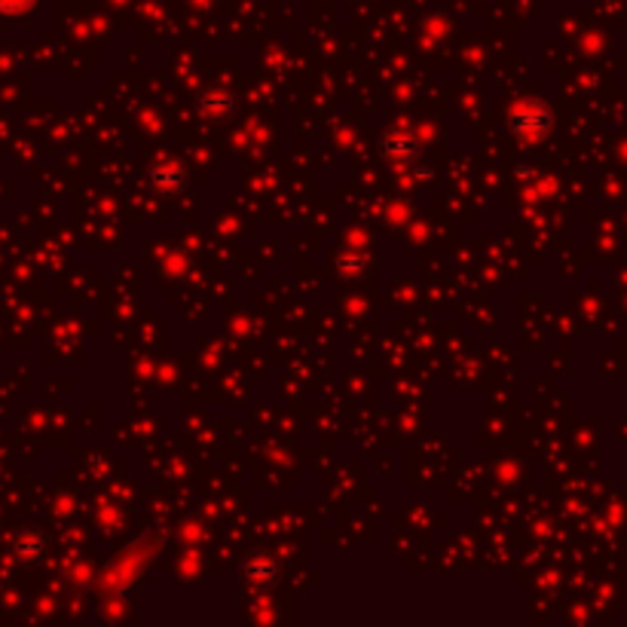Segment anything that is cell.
<instances>
[{
	"label": "cell",
	"mask_w": 627,
	"mask_h": 627,
	"mask_svg": "<svg viewBox=\"0 0 627 627\" xmlns=\"http://www.w3.org/2000/svg\"><path fill=\"white\" fill-rule=\"evenodd\" d=\"M31 0H0V10L3 13H15V10H25Z\"/></svg>",
	"instance_id": "6da1fadb"
}]
</instances>
